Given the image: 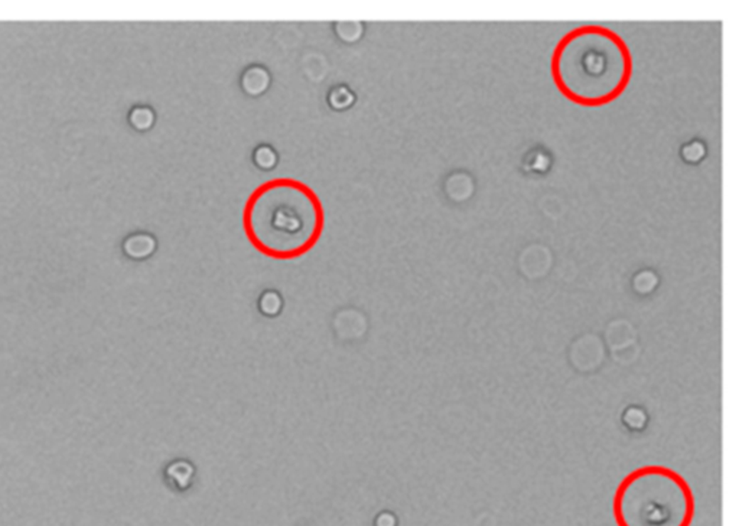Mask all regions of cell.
I'll list each match as a JSON object with an SVG mask.
<instances>
[{"label":"cell","instance_id":"6da1fadb","mask_svg":"<svg viewBox=\"0 0 739 526\" xmlns=\"http://www.w3.org/2000/svg\"><path fill=\"white\" fill-rule=\"evenodd\" d=\"M551 71L565 99L582 107H604L620 99L629 85L634 60L620 33L589 23L560 38Z\"/></svg>","mask_w":739,"mask_h":526},{"label":"cell","instance_id":"7a4b0ae2","mask_svg":"<svg viewBox=\"0 0 739 526\" xmlns=\"http://www.w3.org/2000/svg\"><path fill=\"white\" fill-rule=\"evenodd\" d=\"M245 234L267 256L292 259L319 241L325 210L315 191L292 178H276L257 186L243 213Z\"/></svg>","mask_w":739,"mask_h":526},{"label":"cell","instance_id":"3957f363","mask_svg":"<svg viewBox=\"0 0 739 526\" xmlns=\"http://www.w3.org/2000/svg\"><path fill=\"white\" fill-rule=\"evenodd\" d=\"M618 526H691L693 492L684 477L666 465L631 471L614 496Z\"/></svg>","mask_w":739,"mask_h":526},{"label":"cell","instance_id":"277c9868","mask_svg":"<svg viewBox=\"0 0 739 526\" xmlns=\"http://www.w3.org/2000/svg\"><path fill=\"white\" fill-rule=\"evenodd\" d=\"M269 83H270V77H269L267 71L262 67L249 68L243 74V78H241L243 90L250 95H259V94L265 93L269 87Z\"/></svg>","mask_w":739,"mask_h":526},{"label":"cell","instance_id":"5b68a950","mask_svg":"<svg viewBox=\"0 0 739 526\" xmlns=\"http://www.w3.org/2000/svg\"><path fill=\"white\" fill-rule=\"evenodd\" d=\"M155 251V241L147 234L130 236L124 243V252L134 259L149 256Z\"/></svg>","mask_w":739,"mask_h":526},{"label":"cell","instance_id":"8992f818","mask_svg":"<svg viewBox=\"0 0 739 526\" xmlns=\"http://www.w3.org/2000/svg\"><path fill=\"white\" fill-rule=\"evenodd\" d=\"M154 120H155V115L151 109H147V107H136L130 113V123L137 130H147L149 127H152Z\"/></svg>","mask_w":739,"mask_h":526},{"label":"cell","instance_id":"52a82bcc","mask_svg":"<svg viewBox=\"0 0 739 526\" xmlns=\"http://www.w3.org/2000/svg\"><path fill=\"white\" fill-rule=\"evenodd\" d=\"M353 102L354 95L346 87H336L329 93V105L336 110L349 107Z\"/></svg>","mask_w":739,"mask_h":526},{"label":"cell","instance_id":"ba28073f","mask_svg":"<svg viewBox=\"0 0 739 526\" xmlns=\"http://www.w3.org/2000/svg\"><path fill=\"white\" fill-rule=\"evenodd\" d=\"M361 23L358 22H339L336 23V33L346 42H356L361 35Z\"/></svg>","mask_w":739,"mask_h":526},{"label":"cell","instance_id":"9c48e42d","mask_svg":"<svg viewBox=\"0 0 739 526\" xmlns=\"http://www.w3.org/2000/svg\"><path fill=\"white\" fill-rule=\"evenodd\" d=\"M276 161H277V157H276L275 151L269 147H260L255 151V162L262 169L273 168L276 165Z\"/></svg>","mask_w":739,"mask_h":526},{"label":"cell","instance_id":"30bf717a","mask_svg":"<svg viewBox=\"0 0 739 526\" xmlns=\"http://www.w3.org/2000/svg\"><path fill=\"white\" fill-rule=\"evenodd\" d=\"M260 308L269 314V315H275L279 308H280V300L279 297L275 294V293H267L263 295L262 301H260Z\"/></svg>","mask_w":739,"mask_h":526},{"label":"cell","instance_id":"8fae6325","mask_svg":"<svg viewBox=\"0 0 739 526\" xmlns=\"http://www.w3.org/2000/svg\"><path fill=\"white\" fill-rule=\"evenodd\" d=\"M394 517L390 513H383L377 519V526H394Z\"/></svg>","mask_w":739,"mask_h":526}]
</instances>
